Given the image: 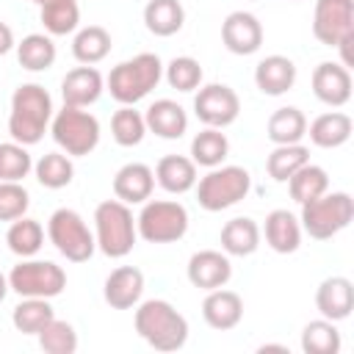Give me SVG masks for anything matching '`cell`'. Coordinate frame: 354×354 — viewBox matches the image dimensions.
I'll return each mask as SVG.
<instances>
[{"label": "cell", "mask_w": 354, "mask_h": 354, "mask_svg": "<svg viewBox=\"0 0 354 354\" xmlns=\"http://www.w3.org/2000/svg\"><path fill=\"white\" fill-rule=\"evenodd\" d=\"M53 97L41 83H22L11 94V113H8V133L11 141L33 147L44 138L50 119H53Z\"/></svg>", "instance_id": "6da1fadb"}, {"label": "cell", "mask_w": 354, "mask_h": 354, "mask_svg": "<svg viewBox=\"0 0 354 354\" xmlns=\"http://www.w3.org/2000/svg\"><path fill=\"white\" fill-rule=\"evenodd\" d=\"M133 326L138 337L155 351H177L188 340L185 315L166 299H147L136 304Z\"/></svg>", "instance_id": "7a4b0ae2"}, {"label": "cell", "mask_w": 354, "mask_h": 354, "mask_svg": "<svg viewBox=\"0 0 354 354\" xmlns=\"http://www.w3.org/2000/svg\"><path fill=\"white\" fill-rule=\"evenodd\" d=\"M163 80V61L155 53H138L127 61H119L108 77L105 91L119 105H136L141 102L158 83Z\"/></svg>", "instance_id": "3957f363"}, {"label": "cell", "mask_w": 354, "mask_h": 354, "mask_svg": "<svg viewBox=\"0 0 354 354\" xmlns=\"http://www.w3.org/2000/svg\"><path fill=\"white\" fill-rule=\"evenodd\" d=\"M138 230L130 205L122 199H105L94 207V241L105 257H127L136 246Z\"/></svg>", "instance_id": "277c9868"}, {"label": "cell", "mask_w": 354, "mask_h": 354, "mask_svg": "<svg viewBox=\"0 0 354 354\" xmlns=\"http://www.w3.org/2000/svg\"><path fill=\"white\" fill-rule=\"evenodd\" d=\"M354 218V199L346 191H326L301 205L299 224L315 241H329L343 232Z\"/></svg>", "instance_id": "5b68a950"}, {"label": "cell", "mask_w": 354, "mask_h": 354, "mask_svg": "<svg viewBox=\"0 0 354 354\" xmlns=\"http://www.w3.org/2000/svg\"><path fill=\"white\" fill-rule=\"evenodd\" d=\"M194 188H196L199 207H205L207 213H218L246 199V194L252 191V174L243 166L221 163V166L207 169V174L199 177Z\"/></svg>", "instance_id": "8992f818"}, {"label": "cell", "mask_w": 354, "mask_h": 354, "mask_svg": "<svg viewBox=\"0 0 354 354\" xmlns=\"http://www.w3.org/2000/svg\"><path fill=\"white\" fill-rule=\"evenodd\" d=\"M50 133H53V141L69 158L91 155L100 144V136H102L100 119L94 113H88L86 108H72V105H64L61 111L53 113Z\"/></svg>", "instance_id": "52a82bcc"}, {"label": "cell", "mask_w": 354, "mask_h": 354, "mask_svg": "<svg viewBox=\"0 0 354 354\" xmlns=\"http://www.w3.org/2000/svg\"><path fill=\"white\" fill-rule=\"evenodd\" d=\"M188 210L177 199H147L136 216L138 238L147 243H174L188 232Z\"/></svg>", "instance_id": "ba28073f"}, {"label": "cell", "mask_w": 354, "mask_h": 354, "mask_svg": "<svg viewBox=\"0 0 354 354\" xmlns=\"http://www.w3.org/2000/svg\"><path fill=\"white\" fill-rule=\"evenodd\" d=\"M47 238L58 249V254H64L69 263H86L97 249L94 232L88 230L86 218L72 207H58L50 213Z\"/></svg>", "instance_id": "9c48e42d"}, {"label": "cell", "mask_w": 354, "mask_h": 354, "mask_svg": "<svg viewBox=\"0 0 354 354\" xmlns=\"http://www.w3.org/2000/svg\"><path fill=\"white\" fill-rule=\"evenodd\" d=\"M8 288L25 299H55L66 288V271L53 263V260H36V257H22L11 271H8Z\"/></svg>", "instance_id": "30bf717a"}, {"label": "cell", "mask_w": 354, "mask_h": 354, "mask_svg": "<svg viewBox=\"0 0 354 354\" xmlns=\"http://www.w3.org/2000/svg\"><path fill=\"white\" fill-rule=\"evenodd\" d=\"M194 113L205 127H230L241 113V97L227 83H207L199 86L194 97Z\"/></svg>", "instance_id": "8fae6325"}, {"label": "cell", "mask_w": 354, "mask_h": 354, "mask_svg": "<svg viewBox=\"0 0 354 354\" xmlns=\"http://www.w3.org/2000/svg\"><path fill=\"white\" fill-rule=\"evenodd\" d=\"M313 36L337 47L340 41L354 36V0H315L313 8Z\"/></svg>", "instance_id": "7c38bea8"}, {"label": "cell", "mask_w": 354, "mask_h": 354, "mask_svg": "<svg viewBox=\"0 0 354 354\" xmlns=\"http://www.w3.org/2000/svg\"><path fill=\"white\" fill-rule=\"evenodd\" d=\"M185 277L194 288L199 290H216L224 288L232 279V263L230 254L218 252V249H199L188 257L185 266Z\"/></svg>", "instance_id": "4fadbf2b"}, {"label": "cell", "mask_w": 354, "mask_h": 354, "mask_svg": "<svg viewBox=\"0 0 354 354\" xmlns=\"http://www.w3.org/2000/svg\"><path fill=\"white\" fill-rule=\"evenodd\" d=\"M221 44L232 55H254L263 47V22L252 11H232L221 22Z\"/></svg>", "instance_id": "5bb4252c"}, {"label": "cell", "mask_w": 354, "mask_h": 354, "mask_svg": "<svg viewBox=\"0 0 354 354\" xmlns=\"http://www.w3.org/2000/svg\"><path fill=\"white\" fill-rule=\"evenodd\" d=\"M313 94L329 105V108H343L351 100V72L340 61H321L313 69Z\"/></svg>", "instance_id": "9a60e30c"}, {"label": "cell", "mask_w": 354, "mask_h": 354, "mask_svg": "<svg viewBox=\"0 0 354 354\" xmlns=\"http://www.w3.org/2000/svg\"><path fill=\"white\" fill-rule=\"evenodd\" d=\"M105 91V77L97 66H75L64 75L61 80V97H64V105H72V108H88L94 105Z\"/></svg>", "instance_id": "2e32d148"}, {"label": "cell", "mask_w": 354, "mask_h": 354, "mask_svg": "<svg viewBox=\"0 0 354 354\" xmlns=\"http://www.w3.org/2000/svg\"><path fill=\"white\" fill-rule=\"evenodd\" d=\"M144 296V271L136 266H119L105 277L102 299L113 310H130Z\"/></svg>", "instance_id": "e0dca14e"}, {"label": "cell", "mask_w": 354, "mask_h": 354, "mask_svg": "<svg viewBox=\"0 0 354 354\" xmlns=\"http://www.w3.org/2000/svg\"><path fill=\"white\" fill-rule=\"evenodd\" d=\"M315 307L321 313V318H329V321H346L354 310V285L348 277H326L318 290H315Z\"/></svg>", "instance_id": "ac0fdd59"}, {"label": "cell", "mask_w": 354, "mask_h": 354, "mask_svg": "<svg viewBox=\"0 0 354 354\" xmlns=\"http://www.w3.org/2000/svg\"><path fill=\"white\" fill-rule=\"evenodd\" d=\"M202 318L210 329H218V332L235 329L243 318V299L227 288L207 290V296L202 301Z\"/></svg>", "instance_id": "d6986e66"}, {"label": "cell", "mask_w": 354, "mask_h": 354, "mask_svg": "<svg viewBox=\"0 0 354 354\" xmlns=\"http://www.w3.org/2000/svg\"><path fill=\"white\" fill-rule=\"evenodd\" d=\"M144 124H147V133H155L158 138H166V141H177L188 130V113L180 102L163 97L147 108Z\"/></svg>", "instance_id": "ffe728a7"}, {"label": "cell", "mask_w": 354, "mask_h": 354, "mask_svg": "<svg viewBox=\"0 0 354 354\" xmlns=\"http://www.w3.org/2000/svg\"><path fill=\"white\" fill-rule=\"evenodd\" d=\"M155 188V171L147 163H124L113 174V196L122 199L124 205H141L152 196Z\"/></svg>", "instance_id": "44dd1931"}, {"label": "cell", "mask_w": 354, "mask_h": 354, "mask_svg": "<svg viewBox=\"0 0 354 354\" xmlns=\"http://www.w3.org/2000/svg\"><path fill=\"white\" fill-rule=\"evenodd\" d=\"M254 86L266 97H282L296 86V64L288 55H266L254 66Z\"/></svg>", "instance_id": "7402d4cb"}, {"label": "cell", "mask_w": 354, "mask_h": 354, "mask_svg": "<svg viewBox=\"0 0 354 354\" xmlns=\"http://www.w3.org/2000/svg\"><path fill=\"white\" fill-rule=\"evenodd\" d=\"M266 235V243L277 252V254H293L301 246V224L299 216H293L285 207H277L266 216V224L260 230Z\"/></svg>", "instance_id": "603a6c76"}, {"label": "cell", "mask_w": 354, "mask_h": 354, "mask_svg": "<svg viewBox=\"0 0 354 354\" xmlns=\"http://www.w3.org/2000/svg\"><path fill=\"white\" fill-rule=\"evenodd\" d=\"M260 238H263L260 224L254 218H249V216L230 218L221 227V235H218L221 252L230 254V257H249V254H254L260 249Z\"/></svg>", "instance_id": "cb8c5ba5"}, {"label": "cell", "mask_w": 354, "mask_h": 354, "mask_svg": "<svg viewBox=\"0 0 354 354\" xmlns=\"http://www.w3.org/2000/svg\"><path fill=\"white\" fill-rule=\"evenodd\" d=\"M351 130H354V122L343 111H326V113L315 116L307 124L310 141L315 147H321V149H337V147H343L351 138Z\"/></svg>", "instance_id": "d4e9b609"}, {"label": "cell", "mask_w": 354, "mask_h": 354, "mask_svg": "<svg viewBox=\"0 0 354 354\" xmlns=\"http://www.w3.org/2000/svg\"><path fill=\"white\" fill-rule=\"evenodd\" d=\"M196 163L185 155H163L155 166V183L169 194H185L196 185Z\"/></svg>", "instance_id": "484cf974"}, {"label": "cell", "mask_w": 354, "mask_h": 354, "mask_svg": "<svg viewBox=\"0 0 354 354\" xmlns=\"http://www.w3.org/2000/svg\"><path fill=\"white\" fill-rule=\"evenodd\" d=\"M144 25L152 36H174L185 25V8L180 0H147L144 6Z\"/></svg>", "instance_id": "4316f807"}, {"label": "cell", "mask_w": 354, "mask_h": 354, "mask_svg": "<svg viewBox=\"0 0 354 354\" xmlns=\"http://www.w3.org/2000/svg\"><path fill=\"white\" fill-rule=\"evenodd\" d=\"M266 136L274 147L277 144H299L307 136V116L296 105H282L268 116Z\"/></svg>", "instance_id": "83f0119b"}, {"label": "cell", "mask_w": 354, "mask_h": 354, "mask_svg": "<svg viewBox=\"0 0 354 354\" xmlns=\"http://www.w3.org/2000/svg\"><path fill=\"white\" fill-rule=\"evenodd\" d=\"M17 61L28 72H44L55 64L58 50L50 33H28L22 41H17Z\"/></svg>", "instance_id": "f1b7e54d"}, {"label": "cell", "mask_w": 354, "mask_h": 354, "mask_svg": "<svg viewBox=\"0 0 354 354\" xmlns=\"http://www.w3.org/2000/svg\"><path fill=\"white\" fill-rule=\"evenodd\" d=\"M108 53H111V33L102 25H86L72 39V55L77 64L94 66V64L105 61Z\"/></svg>", "instance_id": "f546056e"}, {"label": "cell", "mask_w": 354, "mask_h": 354, "mask_svg": "<svg viewBox=\"0 0 354 354\" xmlns=\"http://www.w3.org/2000/svg\"><path fill=\"white\" fill-rule=\"evenodd\" d=\"M230 155V141L218 127H205L191 138V160L196 166L213 169L221 166Z\"/></svg>", "instance_id": "4dcf8cb0"}, {"label": "cell", "mask_w": 354, "mask_h": 354, "mask_svg": "<svg viewBox=\"0 0 354 354\" xmlns=\"http://www.w3.org/2000/svg\"><path fill=\"white\" fill-rule=\"evenodd\" d=\"M6 243L17 257H36L44 246V227L36 218L19 216L6 230Z\"/></svg>", "instance_id": "1f68e13d"}, {"label": "cell", "mask_w": 354, "mask_h": 354, "mask_svg": "<svg viewBox=\"0 0 354 354\" xmlns=\"http://www.w3.org/2000/svg\"><path fill=\"white\" fill-rule=\"evenodd\" d=\"M55 318V310L50 304V299H36V296H25L14 310H11V324L17 332L22 335H39L44 329V324H50Z\"/></svg>", "instance_id": "d6a6232c"}, {"label": "cell", "mask_w": 354, "mask_h": 354, "mask_svg": "<svg viewBox=\"0 0 354 354\" xmlns=\"http://www.w3.org/2000/svg\"><path fill=\"white\" fill-rule=\"evenodd\" d=\"M304 163H310V149L299 144H277L271 155L266 158V171L274 183H288L293 171H299Z\"/></svg>", "instance_id": "836d02e7"}, {"label": "cell", "mask_w": 354, "mask_h": 354, "mask_svg": "<svg viewBox=\"0 0 354 354\" xmlns=\"http://www.w3.org/2000/svg\"><path fill=\"white\" fill-rule=\"evenodd\" d=\"M288 191H290V199L296 205H304L321 194L329 191V174L324 166H315V163H304L299 171H293L288 177Z\"/></svg>", "instance_id": "e575fe53"}, {"label": "cell", "mask_w": 354, "mask_h": 354, "mask_svg": "<svg viewBox=\"0 0 354 354\" xmlns=\"http://www.w3.org/2000/svg\"><path fill=\"white\" fill-rule=\"evenodd\" d=\"M39 19L50 36H66L80 25V6L77 0H50L39 6Z\"/></svg>", "instance_id": "d590c367"}, {"label": "cell", "mask_w": 354, "mask_h": 354, "mask_svg": "<svg viewBox=\"0 0 354 354\" xmlns=\"http://www.w3.org/2000/svg\"><path fill=\"white\" fill-rule=\"evenodd\" d=\"M33 174L39 180V185L50 188V191H58V188H66L75 177V163L66 152H44L36 163H33Z\"/></svg>", "instance_id": "8d00e7d4"}, {"label": "cell", "mask_w": 354, "mask_h": 354, "mask_svg": "<svg viewBox=\"0 0 354 354\" xmlns=\"http://www.w3.org/2000/svg\"><path fill=\"white\" fill-rule=\"evenodd\" d=\"M343 346L340 332L335 321L329 318H315L301 329V351L304 354H337Z\"/></svg>", "instance_id": "74e56055"}, {"label": "cell", "mask_w": 354, "mask_h": 354, "mask_svg": "<svg viewBox=\"0 0 354 354\" xmlns=\"http://www.w3.org/2000/svg\"><path fill=\"white\" fill-rule=\"evenodd\" d=\"M111 136L119 147H138L147 136L144 113H138L133 105H119L111 116Z\"/></svg>", "instance_id": "f35d334b"}, {"label": "cell", "mask_w": 354, "mask_h": 354, "mask_svg": "<svg viewBox=\"0 0 354 354\" xmlns=\"http://www.w3.org/2000/svg\"><path fill=\"white\" fill-rule=\"evenodd\" d=\"M163 77L177 91H196L202 86V64L191 55H177L163 66Z\"/></svg>", "instance_id": "ab89813d"}, {"label": "cell", "mask_w": 354, "mask_h": 354, "mask_svg": "<svg viewBox=\"0 0 354 354\" xmlns=\"http://www.w3.org/2000/svg\"><path fill=\"white\" fill-rule=\"evenodd\" d=\"M41 351L47 354H75L77 351V332L69 321L53 318L50 324H44V329L36 335Z\"/></svg>", "instance_id": "60d3db41"}, {"label": "cell", "mask_w": 354, "mask_h": 354, "mask_svg": "<svg viewBox=\"0 0 354 354\" xmlns=\"http://www.w3.org/2000/svg\"><path fill=\"white\" fill-rule=\"evenodd\" d=\"M33 171V158L25 144L3 141L0 144V180H17L22 183Z\"/></svg>", "instance_id": "b9f144b4"}, {"label": "cell", "mask_w": 354, "mask_h": 354, "mask_svg": "<svg viewBox=\"0 0 354 354\" xmlns=\"http://www.w3.org/2000/svg\"><path fill=\"white\" fill-rule=\"evenodd\" d=\"M30 194L17 180H0V221H14L28 213Z\"/></svg>", "instance_id": "7bdbcfd3"}, {"label": "cell", "mask_w": 354, "mask_h": 354, "mask_svg": "<svg viewBox=\"0 0 354 354\" xmlns=\"http://www.w3.org/2000/svg\"><path fill=\"white\" fill-rule=\"evenodd\" d=\"M14 47H17V39H14L11 25H6V22L0 19V58H3V55H8Z\"/></svg>", "instance_id": "ee69618b"}, {"label": "cell", "mask_w": 354, "mask_h": 354, "mask_svg": "<svg viewBox=\"0 0 354 354\" xmlns=\"http://www.w3.org/2000/svg\"><path fill=\"white\" fill-rule=\"evenodd\" d=\"M8 290H11V288H8V274H3V271H0V304L6 301Z\"/></svg>", "instance_id": "f6af8a7d"}, {"label": "cell", "mask_w": 354, "mask_h": 354, "mask_svg": "<svg viewBox=\"0 0 354 354\" xmlns=\"http://www.w3.org/2000/svg\"><path fill=\"white\" fill-rule=\"evenodd\" d=\"M260 351H285V354H288V346H277V343H266V346H260Z\"/></svg>", "instance_id": "bcb514c9"}, {"label": "cell", "mask_w": 354, "mask_h": 354, "mask_svg": "<svg viewBox=\"0 0 354 354\" xmlns=\"http://www.w3.org/2000/svg\"><path fill=\"white\" fill-rule=\"evenodd\" d=\"M30 3H36V6H44V3H50V0H30Z\"/></svg>", "instance_id": "7dc6e473"}]
</instances>
